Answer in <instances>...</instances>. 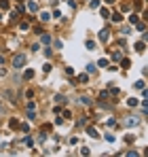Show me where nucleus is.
I'll return each mask as SVG.
<instances>
[{
    "instance_id": "1",
    "label": "nucleus",
    "mask_w": 148,
    "mask_h": 157,
    "mask_svg": "<svg viewBox=\"0 0 148 157\" xmlns=\"http://www.w3.org/2000/svg\"><path fill=\"white\" fill-rule=\"evenodd\" d=\"M26 60H28V57H26L23 53H17L13 57V66L15 68H23V66H26Z\"/></svg>"
},
{
    "instance_id": "2",
    "label": "nucleus",
    "mask_w": 148,
    "mask_h": 157,
    "mask_svg": "<svg viewBox=\"0 0 148 157\" xmlns=\"http://www.w3.org/2000/svg\"><path fill=\"white\" fill-rule=\"evenodd\" d=\"M34 77V70H26V78H32Z\"/></svg>"
}]
</instances>
